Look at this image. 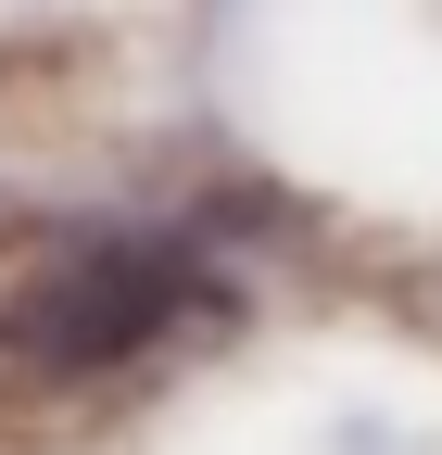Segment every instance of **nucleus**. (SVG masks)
<instances>
[{"instance_id": "f257e3e1", "label": "nucleus", "mask_w": 442, "mask_h": 455, "mask_svg": "<svg viewBox=\"0 0 442 455\" xmlns=\"http://www.w3.org/2000/svg\"><path fill=\"white\" fill-rule=\"evenodd\" d=\"M202 316H215V266L164 228H26L0 266V392L13 405L127 392Z\"/></svg>"}]
</instances>
